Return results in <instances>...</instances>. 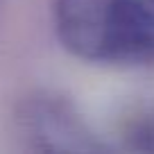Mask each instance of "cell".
Listing matches in <instances>:
<instances>
[{"label":"cell","mask_w":154,"mask_h":154,"mask_svg":"<svg viewBox=\"0 0 154 154\" xmlns=\"http://www.w3.org/2000/svg\"><path fill=\"white\" fill-rule=\"evenodd\" d=\"M54 29L63 48L84 61H154L149 0H54Z\"/></svg>","instance_id":"1"},{"label":"cell","mask_w":154,"mask_h":154,"mask_svg":"<svg viewBox=\"0 0 154 154\" xmlns=\"http://www.w3.org/2000/svg\"><path fill=\"white\" fill-rule=\"evenodd\" d=\"M29 127L36 138L43 140V147L54 149H97L86 127L77 120V116L61 102H41L29 116Z\"/></svg>","instance_id":"2"},{"label":"cell","mask_w":154,"mask_h":154,"mask_svg":"<svg viewBox=\"0 0 154 154\" xmlns=\"http://www.w3.org/2000/svg\"><path fill=\"white\" fill-rule=\"evenodd\" d=\"M120 136L129 149L154 152V104H143L129 111L122 120Z\"/></svg>","instance_id":"3"},{"label":"cell","mask_w":154,"mask_h":154,"mask_svg":"<svg viewBox=\"0 0 154 154\" xmlns=\"http://www.w3.org/2000/svg\"><path fill=\"white\" fill-rule=\"evenodd\" d=\"M149 2H152V5H154V0H149Z\"/></svg>","instance_id":"4"}]
</instances>
